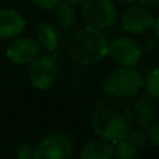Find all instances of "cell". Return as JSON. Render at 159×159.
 Segmentation results:
<instances>
[{
	"mask_svg": "<svg viewBox=\"0 0 159 159\" xmlns=\"http://www.w3.org/2000/svg\"><path fill=\"white\" fill-rule=\"evenodd\" d=\"M92 130L99 138L117 143L131 130L133 116L129 106L119 98H105L95 106L91 119Z\"/></svg>",
	"mask_w": 159,
	"mask_h": 159,
	"instance_id": "1",
	"label": "cell"
},
{
	"mask_svg": "<svg viewBox=\"0 0 159 159\" xmlns=\"http://www.w3.org/2000/svg\"><path fill=\"white\" fill-rule=\"evenodd\" d=\"M106 35L99 28L87 25L73 35L69 45V53L73 61L81 66H91L101 61L107 55Z\"/></svg>",
	"mask_w": 159,
	"mask_h": 159,
	"instance_id": "2",
	"label": "cell"
},
{
	"mask_svg": "<svg viewBox=\"0 0 159 159\" xmlns=\"http://www.w3.org/2000/svg\"><path fill=\"white\" fill-rule=\"evenodd\" d=\"M143 84L144 80L137 70L121 66L107 75L102 89L115 98H126L135 95Z\"/></svg>",
	"mask_w": 159,
	"mask_h": 159,
	"instance_id": "3",
	"label": "cell"
},
{
	"mask_svg": "<svg viewBox=\"0 0 159 159\" xmlns=\"http://www.w3.org/2000/svg\"><path fill=\"white\" fill-rule=\"evenodd\" d=\"M82 17L89 27L109 28L116 22V7L112 0H84Z\"/></svg>",
	"mask_w": 159,
	"mask_h": 159,
	"instance_id": "4",
	"label": "cell"
},
{
	"mask_svg": "<svg viewBox=\"0 0 159 159\" xmlns=\"http://www.w3.org/2000/svg\"><path fill=\"white\" fill-rule=\"evenodd\" d=\"M73 141L63 133H50L35 148V159H71Z\"/></svg>",
	"mask_w": 159,
	"mask_h": 159,
	"instance_id": "5",
	"label": "cell"
},
{
	"mask_svg": "<svg viewBox=\"0 0 159 159\" xmlns=\"http://www.w3.org/2000/svg\"><path fill=\"white\" fill-rule=\"evenodd\" d=\"M57 73L59 69L55 59L49 55H42L36 56L30 63L28 77H30V81L34 88L43 91L55 84Z\"/></svg>",
	"mask_w": 159,
	"mask_h": 159,
	"instance_id": "6",
	"label": "cell"
},
{
	"mask_svg": "<svg viewBox=\"0 0 159 159\" xmlns=\"http://www.w3.org/2000/svg\"><path fill=\"white\" fill-rule=\"evenodd\" d=\"M107 55L113 59V61L123 67H131L140 61L143 56L140 45L127 36L113 39L107 48Z\"/></svg>",
	"mask_w": 159,
	"mask_h": 159,
	"instance_id": "7",
	"label": "cell"
},
{
	"mask_svg": "<svg viewBox=\"0 0 159 159\" xmlns=\"http://www.w3.org/2000/svg\"><path fill=\"white\" fill-rule=\"evenodd\" d=\"M39 43L31 38H20L17 36L7 46L6 56L14 64H30L36 56H39Z\"/></svg>",
	"mask_w": 159,
	"mask_h": 159,
	"instance_id": "8",
	"label": "cell"
},
{
	"mask_svg": "<svg viewBox=\"0 0 159 159\" xmlns=\"http://www.w3.org/2000/svg\"><path fill=\"white\" fill-rule=\"evenodd\" d=\"M154 22L155 20L152 14L143 6H135V7L129 8L121 18V25L124 31L130 34H137V35L151 31Z\"/></svg>",
	"mask_w": 159,
	"mask_h": 159,
	"instance_id": "9",
	"label": "cell"
},
{
	"mask_svg": "<svg viewBox=\"0 0 159 159\" xmlns=\"http://www.w3.org/2000/svg\"><path fill=\"white\" fill-rule=\"evenodd\" d=\"M25 20L13 8H0V39L17 38L24 32Z\"/></svg>",
	"mask_w": 159,
	"mask_h": 159,
	"instance_id": "10",
	"label": "cell"
},
{
	"mask_svg": "<svg viewBox=\"0 0 159 159\" xmlns=\"http://www.w3.org/2000/svg\"><path fill=\"white\" fill-rule=\"evenodd\" d=\"M113 145L107 141H91L80 152V159H112Z\"/></svg>",
	"mask_w": 159,
	"mask_h": 159,
	"instance_id": "11",
	"label": "cell"
},
{
	"mask_svg": "<svg viewBox=\"0 0 159 159\" xmlns=\"http://www.w3.org/2000/svg\"><path fill=\"white\" fill-rule=\"evenodd\" d=\"M134 117L141 129H148L157 120L155 107L147 98H140L134 105Z\"/></svg>",
	"mask_w": 159,
	"mask_h": 159,
	"instance_id": "12",
	"label": "cell"
},
{
	"mask_svg": "<svg viewBox=\"0 0 159 159\" xmlns=\"http://www.w3.org/2000/svg\"><path fill=\"white\" fill-rule=\"evenodd\" d=\"M36 36H38L39 43H41L46 50L55 52V50L57 49L59 35H57V31H56L50 24H48V22L39 24L38 28H36Z\"/></svg>",
	"mask_w": 159,
	"mask_h": 159,
	"instance_id": "13",
	"label": "cell"
},
{
	"mask_svg": "<svg viewBox=\"0 0 159 159\" xmlns=\"http://www.w3.org/2000/svg\"><path fill=\"white\" fill-rule=\"evenodd\" d=\"M56 22L61 30H70L75 24V10L71 6V3L61 0L56 6Z\"/></svg>",
	"mask_w": 159,
	"mask_h": 159,
	"instance_id": "14",
	"label": "cell"
},
{
	"mask_svg": "<svg viewBox=\"0 0 159 159\" xmlns=\"http://www.w3.org/2000/svg\"><path fill=\"white\" fill-rule=\"evenodd\" d=\"M116 145L113 147L115 151V157L117 159H135L138 154V148L134 147L130 141H127L126 138L115 143Z\"/></svg>",
	"mask_w": 159,
	"mask_h": 159,
	"instance_id": "15",
	"label": "cell"
},
{
	"mask_svg": "<svg viewBox=\"0 0 159 159\" xmlns=\"http://www.w3.org/2000/svg\"><path fill=\"white\" fill-rule=\"evenodd\" d=\"M145 89L151 98L159 101V67L151 70L145 78Z\"/></svg>",
	"mask_w": 159,
	"mask_h": 159,
	"instance_id": "16",
	"label": "cell"
},
{
	"mask_svg": "<svg viewBox=\"0 0 159 159\" xmlns=\"http://www.w3.org/2000/svg\"><path fill=\"white\" fill-rule=\"evenodd\" d=\"M126 140L130 141V143L134 147H137V148H144V147L147 145V143H148V138H147V135L144 134V133H141L140 130H133V129L130 130V133L127 134Z\"/></svg>",
	"mask_w": 159,
	"mask_h": 159,
	"instance_id": "17",
	"label": "cell"
},
{
	"mask_svg": "<svg viewBox=\"0 0 159 159\" xmlns=\"http://www.w3.org/2000/svg\"><path fill=\"white\" fill-rule=\"evenodd\" d=\"M16 159H35V148L31 144H21L17 149Z\"/></svg>",
	"mask_w": 159,
	"mask_h": 159,
	"instance_id": "18",
	"label": "cell"
},
{
	"mask_svg": "<svg viewBox=\"0 0 159 159\" xmlns=\"http://www.w3.org/2000/svg\"><path fill=\"white\" fill-rule=\"evenodd\" d=\"M147 138L155 147H159V123H154L148 127V130H147Z\"/></svg>",
	"mask_w": 159,
	"mask_h": 159,
	"instance_id": "19",
	"label": "cell"
},
{
	"mask_svg": "<svg viewBox=\"0 0 159 159\" xmlns=\"http://www.w3.org/2000/svg\"><path fill=\"white\" fill-rule=\"evenodd\" d=\"M31 2H32L35 6L41 7V8H45V10H52V8H55L56 6L59 4L60 0H31Z\"/></svg>",
	"mask_w": 159,
	"mask_h": 159,
	"instance_id": "20",
	"label": "cell"
},
{
	"mask_svg": "<svg viewBox=\"0 0 159 159\" xmlns=\"http://www.w3.org/2000/svg\"><path fill=\"white\" fill-rule=\"evenodd\" d=\"M138 3L143 7H154V6L159 4V0H138Z\"/></svg>",
	"mask_w": 159,
	"mask_h": 159,
	"instance_id": "21",
	"label": "cell"
},
{
	"mask_svg": "<svg viewBox=\"0 0 159 159\" xmlns=\"http://www.w3.org/2000/svg\"><path fill=\"white\" fill-rule=\"evenodd\" d=\"M152 28H154V34H155V36H157V39L159 41V17L157 18V21L154 22V27H152Z\"/></svg>",
	"mask_w": 159,
	"mask_h": 159,
	"instance_id": "22",
	"label": "cell"
},
{
	"mask_svg": "<svg viewBox=\"0 0 159 159\" xmlns=\"http://www.w3.org/2000/svg\"><path fill=\"white\" fill-rule=\"evenodd\" d=\"M145 48H147V49H148V50H154L155 49V42L154 41H151V39H147V41H145Z\"/></svg>",
	"mask_w": 159,
	"mask_h": 159,
	"instance_id": "23",
	"label": "cell"
},
{
	"mask_svg": "<svg viewBox=\"0 0 159 159\" xmlns=\"http://www.w3.org/2000/svg\"><path fill=\"white\" fill-rule=\"evenodd\" d=\"M69 3H80V2H84V0H66Z\"/></svg>",
	"mask_w": 159,
	"mask_h": 159,
	"instance_id": "24",
	"label": "cell"
},
{
	"mask_svg": "<svg viewBox=\"0 0 159 159\" xmlns=\"http://www.w3.org/2000/svg\"><path fill=\"white\" fill-rule=\"evenodd\" d=\"M120 2H124V3H133L134 0H120Z\"/></svg>",
	"mask_w": 159,
	"mask_h": 159,
	"instance_id": "25",
	"label": "cell"
}]
</instances>
